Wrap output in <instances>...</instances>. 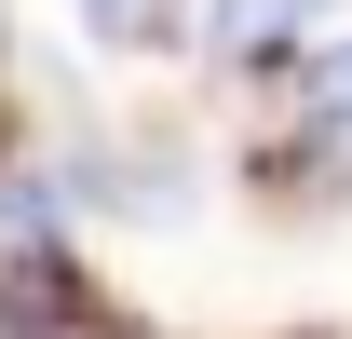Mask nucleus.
<instances>
[{
    "mask_svg": "<svg viewBox=\"0 0 352 339\" xmlns=\"http://www.w3.org/2000/svg\"><path fill=\"white\" fill-rule=\"evenodd\" d=\"M0 339H109V312H82L54 271H14L0 285Z\"/></svg>",
    "mask_w": 352,
    "mask_h": 339,
    "instance_id": "nucleus-1",
    "label": "nucleus"
},
{
    "mask_svg": "<svg viewBox=\"0 0 352 339\" xmlns=\"http://www.w3.org/2000/svg\"><path fill=\"white\" fill-rule=\"evenodd\" d=\"M298 123L325 136V150H352V41L325 54V68H311V95H298Z\"/></svg>",
    "mask_w": 352,
    "mask_h": 339,
    "instance_id": "nucleus-2",
    "label": "nucleus"
},
{
    "mask_svg": "<svg viewBox=\"0 0 352 339\" xmlns=\"http://www.w3.org/2000/svg\"><path fill=\"white\" fill-rule=\"evenodd\" d=\"M298 28H311V0H230V14H217V41H230V54H258V41H298Z\"/></svg>",
    "mask_w": 352,
    "mask_h": 339,
    "instance_id": "nucleus-3",
    "label": "nucleus"
}]
</instances>
